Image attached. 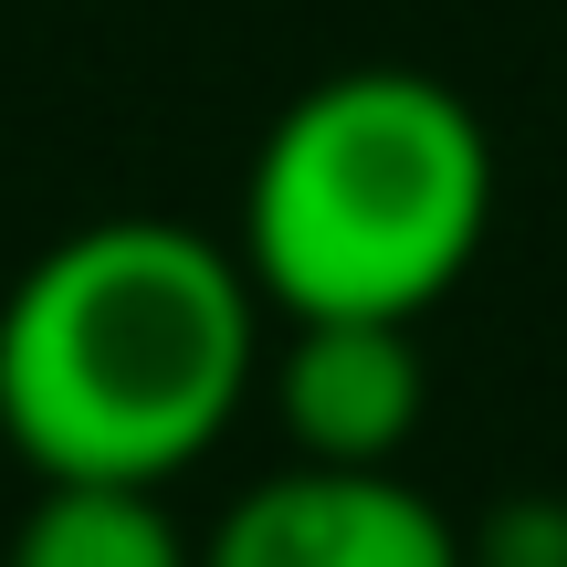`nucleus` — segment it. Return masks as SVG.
Returning <instances> with one entry per match:
<instances>
[{
    "mask_svg": "<svg viewBox=\"0 0 567 567\" xmlns=\"http://www.w3.org/2000/svg\"><path fill=\"white\" fill-rule=\"evenodd\" d=\"M494 231V137L421 63L305 84L243 168V274L264 316L421 326Z\"/></svg>",
    "mask_w": 567,
    "mask_h": 567,
    "instance_id": "f03ea898",
    "label": "nucleus"
},
{
    "mask_svg": "<svg viewBox=\"0 0 567 567\" xmlns=\"http://www.w3.org/2000/svg\"><path fill=\"white\" fill-rule=\"evenodd\" d=\"M200 567H473V547L400 463H284L221 505Z\"/></svg>",
    "mask_w": 567,
    "mask_h": 567,
    "instance_id": "7ed1b4c3",
    "label": "nucleus"
},
{
    "mask_svg": "<svg viewBox=\"0 0 567 567\" xmlns=\"http://www.w3.org/2000/svg\"><path fill=\"white\" fill-rule=\"evenodd\" d=\"M264 337L231 243L168 210L74 221L0 295V442L32 484H179L264 389Z\"/></svg>",
    "mask_w": 567,
    "mask_h": 567,
    "instance_id": "f257e3e1",
    "label": "nucleus"
},
{
    "mask_svg": "<svg viewBox=\"0 0 567 567\" xmlns=\"http://www.w3.org/2000/svg\"><path fill=\"white\" fill-rule=\"evenodd\" d=\"M0 567H200L168 484H32Z\"/></svg>",
    "mask_w": 567,
    "mask_h": 567,
    "instance_id": "39448f33",
    "label": "nucleus"
},
{
    "mask_svg": "<svg viewBox=\"0 0 567 567\" xmlns=\"http://www.w3.org/2000/svg\"><path fill=\"white\" fill-rule=\"evenodd\" d=\"M264 389L295 463H400L421 431V326L389 316H274Z\"/></svg>",
    "mask_w": 567,
    "mask_h": 567,
    "instance_id": "20e7f679",
    "label": "nucleus"
}]
</instances>
